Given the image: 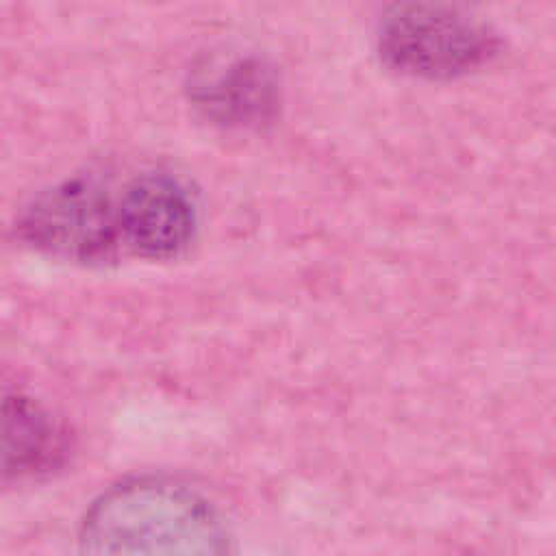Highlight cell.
<instances>
[{
    "mask_svg": "<svg viewBox=\"0 0 556 556\" xmlns=\"http://www.w3.org/2000/svg\"><path fill=\"white\" fill-rule=\"evenodd\" d=\"M65 456V432L46 408L26 395L0 391V482L46 476Z\"/></svg>",
    "mask_w": 556,
    "mask_h": 556,
    "instance_id": "cell-5",
    "label": "cell"
},
{
    "mask_svg": "<svg viewBox=\"0 0 556 556\" xmlns=\"http://www.w3.org/2000/svg\"><path fill=\"white\" fill-rule=\"evenodd\" d=\"M35 248L70 261H109L122 252L117 195L96 178L65 180L33 200L20 219Z\"/></svg>",
    "mask_w": 556,
    "mask_h": 556,
    "instance_id": "cell-3",
    "label": "cell"
},
{
    "mask_svg": "<svg viewBox=\"0 0 556 556\" xmlns=\"http://www.w3.org/2000/svg\"><path fill=\"white\" fill-rule=\"evenodd\" d=\"M378 48L400 72L445 78L484 63L495 52V37L463 9L413 2L389 9Z\"/></svg>",
    "mask_w": 556,
    "mask_h": 556,
    "instance_id": "cell-2",
    "label": "cell"
},
{
    "mask_svg": "<svg viewBox=\"0 0 556 556\" xmlns=\"http://www.w3.org/2000/svg\"><path fill=\"white\" fill-rule=\"evenodd\" d=\"M271 83L256 63H235L200 85V102L224 119L256 117L269 104Z\"/></svg>",
    "mask_w": 556,
    "mask_h": 556,
    "instance_id": "cell-6",
    "label": "cell"
},
{
    "mask_svg": "<svg viewBox=\"0 0 556 556\" xmlns=\"http://www.w3.org/2000/svg\"><path fill=\"white\" fill-rule=\"evenodd\" d=\"M122 250L146 258H169L189 245L195 232V204L189 191L167 174L130 178L117 195Z\"/></svg>",
    "mask_w": 556,
    "mask_h": 556,
    "instance_id": "cell-4",
    "label": "cell"
},
{
    "mask_svg": "<svg viewBox=\"0 0 556 556\" xmlns=\"http://www.w3.org/2000/svg\"><path fill=\"white\" fill-rule=\"evenodd\" d=\"M78 556H235L215 508L191 486L141 476L117 482L85 510Z\"/></svg>",
    "mask_w": 556,
    "mask_h": 556,
    "instance_id": "cell-1",
    "label": "cell"
}]
</instances>
